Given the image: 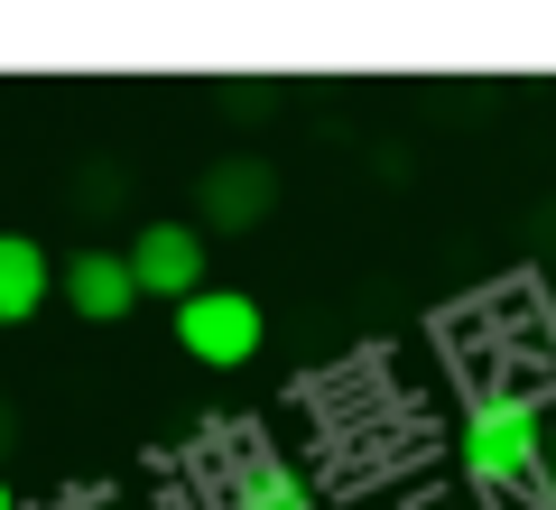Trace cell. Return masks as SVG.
I'll return each instance as SVG.
<instances>
[{
	"mask_svg": "<svg viewBox=\"0 0 556 510\" xmlns=\"http://www.w3.org/2000/svg\"><path fill=\"white\" fill-rule=\"evenodd\" d=\"M0 510H20V501H10V483H0Z\"/></svg>",
	"mask_w": 556,
	"mask_h": 510,
	"instance_id": "cell-9",
	"label": "cell"
},
{
	"mask_svg": "<svg viewBox=\"0 0 556 510\" xmlns=\"http://www.w3.org/2000/svg\"><path fill=\"white\" fill-rule=\"evenodd\" d=\"M47 297H56V260L28 233H0V325H28Z\"/></svg>",
	"mask_w": 556,
	"mask_h": 510,
	"instance_id": "cell-6",
	"label": "cell"
},
{
	"mask_svg": "<svg viewBox=\"0 0 556 510\" xmlns=\"http://www.w3.org/2000/svg\"><path fill=\"white\" fill-rule=\"evenodd\" d=\"M269 204H278L269 158H214L204 167V223L214 233H251V223H269Z\"/></svg>",
	"mask_w": 556,
	"mask_h": 510,
	"instance_id": "cell-5",
	"label": "cell"
},
{
	"mask_svg": "<svg viewBox=\"0 0 556 510\" xmlns=\"http://www.w3.org/2000/svg\"><path fill=\"white\" fill-rule=\"evenodd\" d=\"M121 260H130L139 297H177V307H186V297L204 288V233H195V223H149Z\"/></svg>",
	"mask_w": 556,
	"mask_h": 510,
	"instance_id": "cell-3",
	"label": "cell"
},
{
	"mask_svg": "<svg viewBox=\"0 0 556 510\" xmlns=\"http://www.w3.org/2000/svg\"><path fill=\"white\" fill-rule=\"evenodd\" d=\"M260 334H269V325H260V307L241 288H195L177 307V344L204 362V372H241V362L260 353Z\"/></svg>",
	"mask_w": 556,
	"mask_h": 510,
	"instance_id": "cell-2",
	"label": "cell"
},
{
	"mask_svg": "<svg viewBox=\"0 0 556 510\" xmlns=\"http://www.w3.org/2000/svg\"><path fill=\"white\" fill-rule=\"evenodd\" d=\"M10 446H20V418H10V399H0V455H10Z\"/></svg>",
	"mask_w": 556,
	"mask_h": 510,
	"instance_id": "cell-8",
	"label": "cell"
},
{
	"mask_svg": "<svg viewBox=\"0 0 556 510\" xmlns=\"http://www.w3.org/2000/svg\"><path fill=\"white\" fill-rule=\"evenodd\" d=\"M223 510H316V483H306L288 455H241L232 492H223Z\"/></svg>",
	"mask_w": 556,
	"mask_h": 510,
	"instance_id": "cell-7",
	"label": "cell"
},
{
	"mask_svg": "<svg viewBox=\"0 0 556 510\" xmlns=\"http://www.w3.org/2000/svg\"><path fill=\"white\" fill-rule=\"evenodd\" d=\"M56 297L84 325H121V315L139 307V278H130L121 251H75V260H56Z\"/></svg>",
	"mask_w": 556,
	"mask_h": 510,
	"instance_id": "cell-4",
	"label": "cell"
},
{
	"mask_svg": "<svg viewBox=\"0 0 556 510\" xmlns=\"http://www.w3.org/2000/svg\"><path fill=\"white\" fill-rule=\"evenodd\" d=\"M464 473L482 492H547V436L519 390H482L464 409Z\"/></svg>",
	"mask_w": 556,
	"mask_h": 510,
	"instance_id": "cell-1",
	"label": "cell"
}]
</instances>
